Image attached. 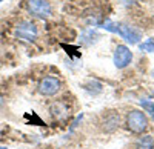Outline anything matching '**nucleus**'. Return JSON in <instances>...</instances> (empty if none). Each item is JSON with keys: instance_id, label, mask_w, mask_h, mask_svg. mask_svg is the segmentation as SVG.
<instances>
[{"instance_id": "nucleus-1", "label": "nucleus", "mask_w": 154, "mask_h": 149, "mask_svg": "<svg viewBox=\"0 0 154 149\" xmlns=\"http://www.w3.org/2000/svg\"><path fill=\"white\" fill-rule=\"evenodd\" d=\"M103 28L109 32H116L119 34L123 40H126L130 45H136L139 43L140 37H142V34H140V31H137L136 28L130 26V25H125V23H120V22H111V20H106L103 23Z\"/></svg>"}, {"instance_id": "nucleus-2", "label": "nucleus", "mask_w": 154, "mask_h": 149, "mask_svg": "<svg viewBox=\"0 0 154 149\" xmlns=\"http://www.w3.org/2000/svg\"><path fill=\"white\" fill-rule=\"evenodd\" d=\"M126 128L134 134H142L148 128V118L142 111H131L126 117Z\"/></svg>"}, {"instance_id": "nucleus-3", "label": "nucleus", "mask_w": 154, "mask_h": 149, "mask_svg": "<svg viewBox=\"0 0 154 149\" xmlns=\"http://www.w3.org/2000/svg\"><path fill=\"white\" fill-rule=\"evenodd\" d=\"M16 37L26 42H34L37 37V26L29 20L20 22L16 26Z\"/></svg>"}, {"instance_id": "nucleus-4", "label": "nucleus", "mask_w": 154, "mask_h": 149, "mask_svg": "<svg viewBox=\"0 0 154 149\" xmlns=\"http://www.w3.org/2000/svg\"><path fill=\"white\" fill-rule=\"evenodd\" d=\"M114 65L117 69H123L126 68L128 65L131 63V60H133V52L130 51V48L125 46V45H117V48H116V51H114Z\"/></svg>"}, {"instance_id": "nucleus-5", "label": "nucleus", "mask_w": 154, "mask_h": 149, "mask_svg": "<svg viewBox=\"0 0 154 149\" xmlns=\"http://www.w3.org/2000/svg\"><path fill=\"white\" fill-rule=\"evenodd\" d=\"M28 9L32 16L40 19H48L53 12V8L46 0H28Z\"/></svg>"}, {"instance_id": "nucleus-6", "label": "nucleus", "mask_w": 154, "mask_h": 149, "mask_svg": "<svg viewBox=\"0 0 154 149\" xmlns=\"http://www.w3.org/2000/svg\"><path fill=\"white\" fill-rule=\"evenodd\" d=\"M59 89H60V80L53 76L42 79L38 83V92L42 95H54L56 92H59Z\"/></svg>"}, {"instance_id": "nucleus-7", "label": "nucleus", "mask_w": 154, "mask_h": 149, "mask_svg": "<svg viewBox=\"0 0 154 149\" xmlns=\"http://www.w3.org/2000/svg\"><path fill=\"white\" fill-rule=\"evenodd\" d=\"M136 148L137 149H154V140L151 135H143L140 137L136 143Z\"/></svg>"}, {"instance_id": "nucleus-8", "label": "nucleus", "mask_w": 154, "mask_h": 149, "mask_svg": "<svg viewBox=\"0 0 154 149\" xmlns=\"http://www.w3.org/2000/svg\"><path fill=\"white\" fill-rule=\"evenodd\" d=\"M140 51H145V52H154V37L152 39H146L145 42H142L139 45Z\"/></svg>"}, {"instance_id": "nucleus-9", "label": "nucleus", "mask_w": 154, "mask_h": 149, "mask_svg": "<svg viewBox=\"0 0 154 149\" xmlns=\"http://www.w3.org/2000/svg\"><path fill=\"white\" fill-rule=\"evenodd\" d=\"M140 106H142L146 112H149L151 117L154 118V102H151V100H140Z\"/></svg>"}, {"instance_id": "nucleus-10", "label": "nucleus", "mask_w": 154, "mask_h": 149, "mask_svg": "<svg viewBox=\"0 0 154 149\" xmlns=\"http://www.w3.org/2000/svg\"><path fill=\"white\" fill-rule=\"evenodd\" d=\"M0 2H3V0H0Z\"/></svg>"}]
</instances>
